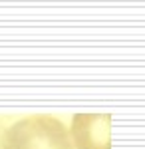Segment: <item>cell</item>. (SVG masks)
Listing matches in <instances>:
<instances>
[{"instance_id":"cell-1","label":"cell","mask_w":145,"mask_h":149,"mask_svg":"<svg viewBox=\"0 0 145 149\" xmlns=\"http://www.w3.org/2000/svg\"><path fill=\"white\" fill-rule=\"evenodd\" d=\"M0 149H74L62 121L50 115H32L16 121L4 133Z\"/></svg>"},{"instance_id":"cell-2","label":"cell","mask_w":145,"mask_h":149,"mask_svg":"<svg viewBox=\"0 0 145 149\" xmlns=\"http://www.w3.org/2000/svg\"><path fill=\"white\" fill-rule=\"evenodd\" d=\"M112 115L78 113L72 121V137L78 149H109Z\"/></svg>"}]
</instances>
